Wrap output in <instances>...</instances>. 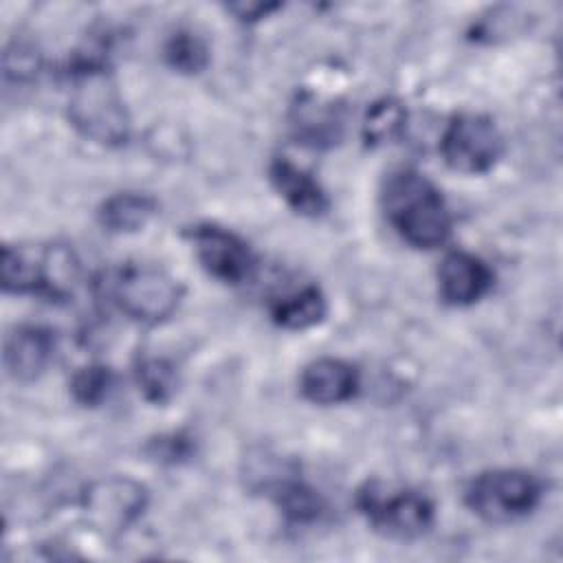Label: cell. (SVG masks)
Here are the masks:
<instances>
[{
  "instance_id": "e0dca14e",
  "label": "cell",
  "mask_w": 563,
  "mask_h": 563,
  "mask_svg": "<svg viewBox=\"0 0 563 563\" xmlns=\"http://www.w3.org/2000/svg\"><path fill=\"white\" fill-rule=\"evenodd\" d=\"M273 499H275L279 512L292 523H312L323 512L321 495L301 479L275 482Z\"/></svg>"
},
{
  "instance_id": "5b68a950",
  "label": "cell",
  "mask_w": 563,
  "mask_h": 563,
  "mask_svg": "<svg viewBox=\"0 0 563 563\" xmlns=\"http://www.w3.org/2000/svg\"><path fill=\"white\" fill-rule=\"evenodd\" d=\"M543 497V484L537 475L521 468H493L475 475L464 504L473 515L488 523H510L530 515Z\"/></svg>"
},
{
  "instance_id": "ac0fdd59",
  "label": "cell",
  "mask_w": 563,
  "mask_h": 563,
  "mask_svg": "<svg viewBox=\"0 0 563 563\" xmlns=\"http://www.w3.org/2000/svg\"><path fill=\"white\" fill-rule=\"evenodd\" d=\"M134 383L145 400L163 405L178 389V372L165 356H139L134 363Z\"/></svg>"
},
{
  "instance_id": "d6986e66",
  "label": "cell",
  "mask_w": 563,
  "mask_h": 563,
  "mask_svg": "<svg viewBox=\"0 0 563 563\" xmlns=\"http://www.w3.org/2000/svg\"><path fill=\"white\" fill-rule=\"evenodd\" d=\"M163 57L174 70L185 73V75H196L207 68L209 48L198 33H194L189 29H178L167 37Z\"/></svg>"
},
{
  "instance_id": "cb8c5ba5",
  "label": "cell",
  "mask_w": 563,
  "mask_h": 563,
  "mask_svg": "<svg viewBox=\"0 0 563 563\" xmlns=\"http://www.w3.org/2000/svg\"><path fill=\"white\" fill-rule=\"evenodd\" d=\"M279 4H264V2H240V4H229L227 9L231 13H235L240 20L244 22H253V20H260L264 15H268L271 11H275Z\"/></svg>"
},
{
  "instance_id": "52a82bcc",
  "label": "cell",
  "mask_w": 563,
  "mask_h": 563,
  "mask_svg": "<svg viewBox=\"0 0 563 563\" xmlns=\"http://www.w3.org/2000/svg\"><path fill=\"white\" fill-rule=\"evenodd\" d=\"M504 152V139L495 121L479 112L453 114L440 136L444 163L460 174H486Z\"/></svg>"
},
{
  "instance_id": "44dd1931",
  "label": "cell",
  "mask_w": 563,
  "mask_h": 563,
  "mask_svg": "<svg viewBox=\"0 0 563 563\" xmlns=\"http://www.w3.org/2000/svg\"><path fill=\"white\" fill-rule=\"evenodd\" d=\"M114 387V372L108 365L90 363L73 374L70 394L81 407H99Z\"/></svg>"
},
{
  "instance_id": "7c38bea8",
  "label": "cell",
  "mask_w": 563,
  "mask_h": 563,
  "mask_svg": "<svg viewBox=\"0 0 563 563\" xmlns=\"http://www.w3.org/2000/svg\"><path fill=\"white\" fill-rule=\"evenodd\" d=\"M299 389L314 405H341L356 394L358 372L343 358L323 356L303 367Z\"/></svg>"
},
{
  "instance_id": "5bb4252c",
  "label": "cell",
  "mask_w": 563,
  "mask_h": 563,
  "mask_svg": "<svg viewBox=\"0 0 563 563\" xmlns=\"http://www.w3.org/2000/svg\"><path fill=\"white\" fill-rule=\"evenodd\" d=\"M271 319L286 330H308L323 321L328 312L325 297L317 284L284 286L268 299Z\"/></svg>"
},
{
  "instance_id": "2e32d148",
  "label": "cell",
  "mask_w": 563,
  "mask_h": 563,
  "mask_svg": "<svg viewBox=\"0 0 563 563\" xmlns=\"http://www.w3.org/2000/svg\"><path fill=\"white\" fill-rule=\"evenodd\" d=\"M156 209V200L147 194L119 191L101 202L97 218L108 233H134L152 220Z\"/></svg>"
},
{
  "instance_id": "9a60e30c",
  "label": "cell",
  "mask_w": 563,
  "mask_h": 563,
  "mask_svg": "<svg viewBox=\"0 0 563 563\" xmlns=\"http://www.w3.org/2000/svg\"><path fill=\"white\" fill-rule=\"evenodd\" d=\"M343 114L336 103H323L314 97H301L295 106L292 130L301 143L332 145L341 136Z\"/></svg>"
},
{
  "instance_id": "8992f818",
  "label": "cell",
  "mask_w": 563,
  "mask_h": 563,
  "mask_svg": "<svg viewBox=\"0 0 563 563\" xmlns=\"http://www.w3.org/2000/svg\"><path fill=\"white\" fill-rule=\"evenodd\" d=\"M356 508L367 523L391 539H416L435 519L433 501L416 488H391L380 479H367L356 490Z\"/></svg>"
},
{
  "instance_id": "7a4b0ae2",
  "label": "cell",
  "mask_w": 563,
  "mask_h": 563,
  "mask_svg": "<svg viewBox=\"0 0 563 563\" xmlns=\"http://www.w3.org/2000/svg\"><path fill=\"white\" fill-rule=\"evenodd\" d=\"M383 211L413 249H438L451 235V213L438 187L416 169L391 172L383 185Z\"/></svg>"
},
{
  "instance_id": "9c48e42d",
  "label": "cell",
  "mask_w": 563,
  "mask_h": 563,
  "mask_svg": "<svg viewBox=\"0 0 563 563\" xmlns=\"http://www.w3.org/2000/svg\"><path fill=\"white\" fill-rule=\"evenodd\" d=\"M194 253L200 266L216 279L238 286L255 275L257 257L238 233L220 224H196L189 231Z\"/></svg>"
},
{
  "instance_id": "ffe728a7",
  "label": "cell",
  "mask_w": 563,
  "mask_h": 563,
  "mask_svg": "<svg viewBox=\"0 0 563 563\" xmlns=\"http://www.w3.org/2000/svg\"><path fill=\"white\" fill-rule=\"evenodd\" d=\"M407 121L405 106L396 99H380L372 103L363 121V139L367 145H383L394 141Z\"/></svg>"
},
{
  "instance_id": "6da1fadb",
  "label": "cell",
  "mask_w": 563,
  "mask_h": 563,
  "mask_svg": "<svg viewBox=\"0 0 563 563\" xmlns=\"http://www.w3.org/2000/svg\"><path fill=\"white\" fill-rule=\"evenodd\" d=\"M70 84L68 119L79 134L99 145H121L130 136V117L112 79L108 55L86 48L73 55L66 66Z\"/></svg>"
},
{
  "instance_id": "4fadbf2b",
  "label": "cell",
  "mask_w": 563,
  "mask_h": 563,
  "mask_svg": "<svg viewBox=\"0 0 563 563\" xmlns=\"http://www.w3.org/2000/svg\"><path fill=\"white\" fill-rule=\"evenodd\" d=\"M268 176L275 191L286 200V205L308 218H317L328 211V196L323 187L312 178L310 172L295 165L286 156H277L268 165Z\"/></svg>"
},
{
  "instance_id": "3957f363",
  "label": "cell",
  "mask_w": 563,
  "mask_h": 563,
  "mask_svg": "<svg viewBox=\"0 0 563 563\" xmlns=\"http://www.w3.org/2000/svg\"><path fill=\"white\" fill-rule=\"evenodd\" d=\"M0 284L13 295L64 301L79 284V262L64 244H4Z\"/></svg>"
},
{
  "instance_id": "277c9868",
  "label": "cell",
  "mask_w": 563,
  "mask_h": 563,
  "mask_svg": "<svg viewBox=\"0 0 563 563\" xmlns=\"http://www.w3.org/2000/svg\"><path fill=\"white\" fill-rule=\"evenodd\" d=\"M108 295L128 319L158 325L178 310L183 286L158 264L125 262L110 275Z\"/></svg>"
},
{
  "instance_id": "603a6c76",
  "label": "cell",
  "mask_w": 563,
  "mask_h": 563,
  "mask_svg": "<svg viewBox=\"0 0 563 563\" xmlns=\"http://www.w3.org/2000/svg\"><path fill=\"white\" fill-rule=\"evenodd\" d=\"M150 453H152V457H156L161 462H176L189 453V442L178 433L161 435V438L152 440Z\"/></svg>"
},
{
  "instance_id": "8fae6325",
  "label": "cell",
  "mask_w": 563,
  "mask_h": 563,
  "mask_svg": "<svg viewBox=\"0 0 563 563\" xmlns=\"http://www.w3.org/2000/svg\"><path fill=\"white\" fill-rule=\"evenodd\" d=\"M55 356V336L48 328L24 323L7 334L4 367L13 380L29 383L40 378Z\"/></svg>"
},
{
  "instance_id": "30bf717a",
  "label": "cell",
  "mask_w": 563,
  "mask_h": 563,
  "mask_svg": "<svg viewBox=\"0 0 563 563\" xmlns=\"http://www.w3.org/2000/svg\"><path fill=\"white\" fill-rule=\"evenodd\" d=\"M490 266L466 251H451L438 268L440 297L451 306H471L493 286Z\"/></svg>"
},
{
  "instance_id": "7402d4cb",
  "label": "cell",
  "mask_w": 563,
  "mask_h": 563,
  "mask_svg": "<svg viewBox=\"0 0 563 563\" xmlns=\"http://www.w3.org/2000/svg\"><path fill=\"white\" fill-rule=\"evenodd\" d=\"M40 70V53L31 44H15L13 48H7L4 53V73L7 77H15L18 81L35 77Z\"/></svg>"
},
{
  "instance_id": "ba28073f",
  "label": "cell",
  "mask_w": 563,
  "mask_h": 563,
  "mask_svg": "<svg viewBox=\"0 0 563 563\" xmlns=\"http://www.w3.org/2000/svg\"><path fill=\"white\" fill-rule=\"evenodd\" d=\"M79 506L95 530L103 534H119L145 512L147 488L125 475L101 477L84 488Z\"/></svg>"
}]
</instances>
